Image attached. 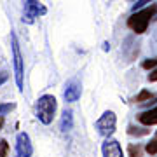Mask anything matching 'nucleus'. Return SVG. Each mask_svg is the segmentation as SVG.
Returning <instances> with one entry per match:
<instances>
[{"label":"nucleus","instance_id":"nucleus-1","mask_svg":"<svg viewBox=\"0 0 157 157\" xmlns=\"http://www.w3.org/2000/svg\"><path fill=\"white\" fill-rule=\"evenodd\" d=\"M155 11H157V7L155 6H152V7H145V9H141V11H138L136 12L135 11V14L128 19V26L135 33H145L147 32V26H148V21H150V17L155 14Z\"/></svg>","mask_w":157,"mask_h":157},{"label":"nucleus","instance_id":"nucleus-2","mask_svg":"<svg viewBox=\"0 0 157 157\" xmlns=\"http://www.w3.org/2000/svg\"><path fill=\"white\" fill-rule=\"evenodd\" d=\"M56 112V98L51 94H45L42 98H39L37 101V117L42 121L44 124H51L52 117Z\"/></svg>","mask_w":157,"mask_h":157},{"label":"nucleus","instance_id":"nucleus-3","mask_svg":"<svg viewBox=\"0 0 157 157\" xmlns=\"http://www.w3.org/2000/svg\"><path fill=\"white\" fill-rule=\"evenodd\" d=\"M115 126H117V117L112 110H107L98 121H96V129L101 136H112L113 131H115Z\"/></svg>","mask_w":157,"mask_h":157},{"label":"nucleus","instance_id":"nucleus-4","mask_svg":"<svg viewBox=\"0 0 157 157\" xmlns=\"http://www.w3.org/2000/svg\"><path fill=\"white\" fill-rule=\"evenodd\" d=\"M101 152H103V157H124L121 143L112 138L105 140V143L101 145Z\"/></svg>","mask_w":157,"mask_h":157},{"label":"nucleus","instance_id":"nucleus-5","mask_svg":"<svg viewBox=\"0 0 157 157\" xmlns=\"http://www.w3.org/2000/svg\"><path fill=\"white\" fill-rule=\"evenodd\" d=\"M12 49H14V63H16V82L17 86L21 87L23 86V59H21V52H19V47H17V40L16 37L12 35Z\"/></svg>","mask_w":157,"mask_h":157},{"label":"nucleus","instance_id":"nucleus-6","mask_svg":"<svg viewBox=\"0 0 157 157\" xmlns=\"http://www.w3.org/2000/svg\"><path fill=\"white\" fill-rule=\"evenodd\" d=\"M40 14H45V7L40 6L37 0H26V14H25L26 21L32 23L33 21V17L40 16ZM25 17H23V19H25Z\"/></svg>","mask_w":157,"mask_h":157},{"label":"nucleus","instance_id":"nucleus-7","mask_svg":"<svg viewBox=\"0 0 157 157\" xmlns=\"http://www.w3.org/2000/svg\"><path fill=\"white\" fill-rule=\"evenodd\" d=\"M17 150H19V155L21 157H28L32 154V145H30V140L26 135L17 136Z\"/></svg>","mask_w":157,"mask_h":157},{"label":"nucleus","instance_id":"nucleus-8","mask_svg":"<svg viewBox=\"0 0 157 157\" xmlns=\"http://www.w3.org/2000/svg\"><path fill=\"white\" fill-rule=\"evenodd\" d=\"M138 121H140L141 124H145V126H154V124H157V107L140 113V115H138Z\"/></svg>","mask_w":157,"mask_h":157},{"label":"nucleus","instance_id":"nucleus-9","mask_svg":"<svg viewBox=\"0 0 157 157\" xmlns=\"http://www.w3.org/2000/svg\"><path fill=\"white\" fill-rule=\"evenodd\" d=\"M78 96H80V86L77 82H72V84L67 87L65 91V100L67 101H77Z\"/></svg>","mask_w":157,"mask_h":157},{"label":"nucleus","instance_id":"nucleus-10","mask_svg":"<svg viewBox=\"0 0 157 157\" xmlns=\"http://www.w3.org/2000/svg\"><path fill=\"white\" fill-rule=\"evenodd\" d=\"M147 100H154V94H152L150 91H145V89H143L140 94L135 98L136 103H143V101H147Z\"/></svg>","mask_w":157,"mask_h":157},{"label":"nucleus","instance_id":"nucleus-11","mask_svg":"<svg viewBox=\"0 0 157 157\" xmlns=\"http://www.w3.org/2000/svg\"><path fill=\"white\" fill-rule=\"evenodd\" d=\"M129 135H136V136H145L148 135V129H141V128H135V126H129L128 128Z\"/></svg>","mask_w":157,"mask_h":157},{"label":"nucleus","instance_id":"nucleus-12","mask_svg":"<svg viewBox=\"0 0 157 157\" xmlns=\"http://www.w3.org/2000/svg\"><path fill=\"white\" fill-rule=\"evenodd\" d=\"M63 115H65V117H63L61 129H63V131H68V129H70V126H72V113H70V112H65Z\"/></svg>","mask_w":157,"mask_h":157},{"label":"nucleus","instance_id":"nucleus-13","mask_svg":"<svg viewBox=\"0 0 157 157\" xmlns=\"http://www.w3.org/2000/svg\"><path fill=\"white\" fill-rule=\"evenodd\" d=\"M145 150L150 154V155H154V154H157V140H152L150 143H147Z\"/></svg>","mask_w":157,"mask_h":157},{"label":"nucleus","instance_id":"nucleus-14","mask_svg":"<svg viewBox=\"0 0 157 157\" xmlns=\"http://www.w3.org/2000/svg\"><path fill=\"white\" fill-rule=\"evenodd\" d=\"M128 152H129V157H140V147L138 145H131L128 147Z\"/></svg>","mask_w":157,"mask_h":157},{"label":"nucleus","instance_id":"nucleus-15","mask_svg":"<svg viewBox=\"0 0 157 157\" xmlns=\"http://www.w3.org/2000/svg\"><path fill=\"white\" fill-rule=\"evenodd\" d=\"M9 154V145L6 140H0V157H7Z\"/></svg>","mask_w":157,"mask_h":157},{"label":"nucleus","instance_id":"nucleus-16","mask_svg":"<svg viewBox=\"0 0 157 157\" xmlns=\"http://www.w3.org/2000/svg\"><path fill=\"white\" fill-rule=\"evenodd\" d=\"M152 0H136V4L133 6V11H138V9H143V7H147L148 4H150Z\"/></svg>","mask_w":157,"mask_h":157},{"label":"nucleus","instance_id":"nucleus-17","mask_svg":"<svg viewBox=\"0 0 157 157\" xmlns=\"http://www.w3.org/2000/svg\"><path fill=\"white\" fill-rule=\"evenodd\" d=\"M157 65V58H154V59H147V61H143V68H154Z\"/></svg>","mask_w":157,"mask_h":157},{"label":"nucleus","instance_id":"nucleus-18","mask_svg":"<svg viewBox=\"0 0 157 157\" xmlns=\"http://www.w3.org/2000/svg\"><path fill=\"white\" fill-rule=\"evenodd\" d=\"M148 80H150V82H157V68L150 73V75H148Z\"/></svg>","mask_w":157,"mask_h":157},{"label":"nucleus","instance_id":"nucleus-19","mask_svg":"<svg viewBox=\"0 0 157 157\" xmlns=\"http://www.w3.org/2000/svg\"><path fill=\"white\" fill-rule=\"evenodd\" d=\"M4 126V117H0V128Z\"/></svg>","mask_w":157,"mask_h":157},{"label":"nucleus","instance_id":"nucleus-20","mask_svg":"<svg viewBox=\"0 0 157 157\" xmlns=\"http://www.w3.org/2000/svg\"><path fill=\"white\" fill-rule=\"evenodd\" d=\"M131 2H133V0H131Z\"/></svg>","mask_w":157,"mask_h":157}]
</instances>
